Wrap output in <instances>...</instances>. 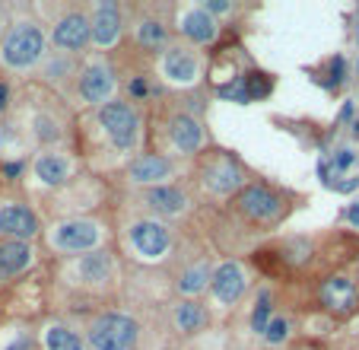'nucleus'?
Wrapping results in <instances>:
<instances>
[{
    "mask_svg": "<svg viewBox=\"0 0 359 350\" xmlns=\"http://www.w3.org/2000/svg\"><path fill=\"white\" fill-rule=\"evenodd\" d=\"M137 337V325L124 315H102L90 331V344L96 350H131Z\"/></svg>",
    "mask_w": 359,
    "mask_h": 350,
    "instance_id": "1",
    "label": "nucleus"
},
{
    "mask_svg": "<svg viewBox=\"0 0 359 350\" xmlns=\"http://www.w3.org/2000/svg\"><path fill=\"white\" fill-rule=\"evenodd\" d=\"M38 58H42V32L29 23L16 26L3 42V61L13 67H29Z\"/></svg>",
    "mask_w": 359,
    "mask_h": 350,
    "instance_id": "2",
    "label": "nucleus"
},
{
    "mask_svg": "<svg viewBox=\"0 0 359 350\" xmlns=\"http://www.w3.org/2000/svg\"><path fill=\"white\" fill-rule=\"evenodd\" d=\"M99 121L105 125V131H108V137L115 141V147H121V150L134 147V141H137V115H134L131 105H124V102L105 105L102 112H99Z\"/></svg>",
    "mask_w": 359,
    "mask_h": 350,
    "instance_id": "3",
    "label": "nucleus"
},
{
    "mask_svg": "<svg viewBox=\"0 0 359 350\" xmlns=\"http://www.w3.org/2000/svg\"><path fill=\"white\" fill-rule=\"evenodd\" d=\"M0 232H7L13 239H32L38 232L35 214H29L26 207H3L0 210Z\"/></svg>",
    "mask_w": 359,
    "mask_h": 350,
    "instance_id": "4",
    "label": "nucleus"
},
{
    "mask_svg": "<svg viewBox=\"0 0 359 350\" xmlns=\"http://www.w3.org/2000/svg\"><path fill=\"white\" fill-rule=\"evenodd\" d=\"M54 242L67 252H80V248H92L99 242V230L92 223H64L54 232Z\"/></svg>",
    "mask_w": 359,
    "mask_h": 350,
    "instance_id": "5",
    "label": "nucleus"
},
{
    "mask_svg": "<svg viewBox=\"0 0 359 350\" xmlns=\"http://www.w3.org/2000/svg\"><path fill=\"white\" fill-rule=\"evenodd\" d=\"M242 207H245L248 216H255V220H274V216L280 214V198L270 194L267 188L255 185L242 194Z\"/></svg>",
    "mask_w": 359,
    "mask_h": 350,
    "instance_id": "6",
    "label": "nucleus"
},
{
    "mask_svg": "<svg viewBox=\"0 0 359 350\" xmlns=\"http://www.w3.org/2000/svg\"><path fill=\"white\" fill-rule=\"evenodd\" d=\"M131 236H134L137 252L147 255V258H159V255L169 248V232L159 223H140V226H134Z\"/></svg>",
    "mask_w": 359,
    "mask_h": 350,
    "instance_id": "7",
    "label": "nucleus"
},
{
    "mask_svg": "<svg viewBox=\"0 0 359 350\" xmlns=\"http://www.w3.org/2000/svg\"><path fill=\"white\" fill-rule=\"evenodd\" d=\"M245 290V274H242L239 264H223V268L213 274V293H217L223 303H235Z\"/></svg>",
    "mask_w": 359,
    "mask_h": 350,
    "instance_id": "8",
    "label": "nucleus"
},
{
    "mask_svg": "<svg viewBox=\"0 0 359 350\" xmlns=\"http://www.w3.org/2000/svg\"><path fill=\"white\" fill-rule=\"evenodd\" d=\"M322 299L324 305H331L337 312H350L353 305H356V287L347 277H331L322 287Z\"/></svg>",
    "mask_w": 359,
    "mask_h": 350,
    "instance_id": "9",
    "label": "nucleus"
},
{
    "mask_svg": "<svg viewBox=\"0 0 359 350\" xmlns=\"http://www.w3.org/2000/svg\"><path fill=\"white\" fill-rule=\"evenodd\" d=\"M112 86H115V80H112V70L108 67H102V64H96V67H90L86 74H83V80H80V93L90 102H102L108 93H112Z\"/></svg>",
    "mask_w": 359,
    "mask_h": 350,
    "instance_id": "10",
    "label": "nucleus"
},
{
    "mask_svg": "<svg viewBox=\"0 0 359 350\" xmlns=\"http://www.w3.org/2000/svg\"><path fill=\"white\" fill-rule=\"evenodd\" d=\"M90 38V23L83 16H67L64 23L54 29V45L60 48H83Z\"/></svg>",
    "mask_w": 359,
    "mask_h": 350,
    "instance_id": "11",
    "label": "nucleus"
},
{
    "mask_svg": "<svg viewBox=\"0 0 359 350\" xmlns=\"http://www.w3.org/2000/svg\"><path fill=\"white\" fill-rule=\"evenodd\" d=\"M118 13H115V3H105L99 7L96 13V23L90 26L92 38H96L99 45H115V38H118Z\"/></svg>",
    "mask_w": 359,
    "mask_h": 350,
    "instance_id": "12",
    "label": "nucleus"
},
{
    "mask_svg": "<svg viewBox=\"0 0 359 350\" xmlns=\"http://www.w3.org/2000/svg\"><path fill=\"white\" fill-rule=\"evenodd\" d=\"M165 77L175 83H191L197 77V61L187 51H169L165 54Z\"/></svg>",
    "mask_w": 359,
    "mask_h": 350,
    "instance_id": "13",
    "label": "nucleus"
},
{
    "mask_svg": "<svg viewBox=\"0 0 359 350\" xmlns=\"http://www.w3.org/2000/svg\"><path fill=\"white\" fill-rule=\"evenodd\" d=\"M29 261H32V252L23 242H3L0 246V274H19Z\"/></svg>",
    "mask_w": 359,
    "mask_h": 350,
    "instance_id": "14",
    "label": "nucleus"
},
{
    "mask_svg": "<svg viewBox=\"0 0 359 350\" xmlns=\"http://www.w3.org/2000/svg\"><path fill=\"white\" fill-rule=\"evenodd\" d=\"M207 182L213 191H232V188L242 182V172L232 166V159H219L207 169Z\"/></svg>",
    "mask_w": 359,
    "mask_h": 350,
    "instance_id": "15",
    "label": "nucleus"
},
{
    "mask_svg": "<svg viewBox=\"0 0 359 350\" xmlns=\"http://www.w3.org/2000/svg\"><path fill=\"white\" fill-rule=\"evenodd\" d=\"M181 29H185L187 38H194V42H210V38L217 35V26H213L207 10H191V13L185 16Z\"/></svg>",
    "mask_w": 359,
    "mask_h": 350,
    "instance_id": "16",
    "label": "nucleus"
},
{
    "mask_svg": "<svg viewBox=\"0 0 359 350\" xmlns=\"http://www.w3.org/2000/svg\"><path fill=\"white\" fill-rule=\"evenodd\" d=\"M172 141L181 150H197L201 147V127H197V121L187 118V115L172 118Z\"/></svg>",
    "mask_w": 359,
    "mask_h": 350,
    "instance_id": "17",
    "label": "nucleus"
},
{
    "mask_svg": "<svg viewBox=\"0 0 359 350\" xmlns=\"http://www.w3.org/2000/svg\"><path fill=\"white\" fill-rule=\"evenodd\" d=\"M169 159H162V157H143V159H137L134 166H131V179L134 182H156V179H162V175H169Z\"/></svg>",
    "mask_w": 359,
    "mask_h": 350,
    "instance_id": "18",
    "label": "nucleus"
},
{
    "mask_svg": "<svg viewBox=\"0 0 359 350\" xmlns=\"http://www.w3.org/2000/svg\"><path fill=\"white\" fill-rule=\"evenodd\" d=\"M147 201H150V207H156L159 214H178V210L185 207V198H181V191H175V188H153V191L147 194Z\"/></svg>",
    "mask_w": 359,
    "mask_h": 350,
    "instance_id": "19",
    "label": "nucleus"
},
{
    "mask_svg": "<svg viewBox=\"0 0 359 350\" xmlns=\"http://www.w3.org/2000/svg\"><path fill=\"white\" fill-rule=\"evenodd\" d=\"M35 172H38V179L48 182V185H60V182L67 179V163L60 157H42L35 163Z\"/></svg>",
    "mask_w": 359,
    "mask_h": 350,
    "instance_id": "20",
    "label": "nucleus"
},
{
    "mask_svg": "<svg viewBox=\"0 0 359 350\" xmlns=\"http://www.w3.org/2000/svg\"><path fill=\"white\" fill-rule=\"evenodd\" d=\"M175 325H178L181 331H197V328L203 325V309L194 303H181L178 309H175Z\"/></svg>",
    "mask_w": 359,
    "mask_h": 350,
    "instance_id": "21",
    "label": "nucleus"
},
{
    "mask_svg": "<svg viewBox=\"0 0 359 350\" xmlns=\"http://www.w3.org/2000/svg\"><path fill=\"white\" fill-rule=\"evenodd\" d=\"M45 347L48 350H83V344L74 331H67V328H51L45 335Z\"/></svg>",
    "mask_w": 359,
    "mask_h": 350,
    "instance_id": "22",
    "label": "nucleus"
},
{
    "mask_svg": "<svg viewBox=\"0 0 359 350\" xmlns=\"http://www.w3.org/2000/svg\"><path fill=\"white\" fill-rule=\"evenodd\" d=\"M207 277H210V268H207V264H197V268H191L185 277H181L178 287L185 293H197V290H203V287H207Z\"/></svg>",
    "mask_w": 359,
    "mask_h": 350,
    "instance_id": "23",
    "label": "nucleus"
},
{
    "mask_svg": "<svg viewBox=\"0 0 359 350\" xmlns=\"http://www.w3.org/2000/svg\"><path fill=\"white\" fill-rule=\"evenodd\" d=\"M83 274L90 277V280H105L108 277V258L105 255H90V258L83 261Z\"/></svg>",
    "mask_w": 359,
    "mask_h": 350,
    "instance_id": "24",
    "label": "nucleus"
},
{
    "mask_svg": "<svg viewBox=\"0 0 359 350\" xmlns=\"http://www.w3.org/2000/svg\"><path fill=\"white\" fill-rule=\"evenodd\" d=\"M267 315H270V296L261 293L255 312H251V328H255V331H267Z\"/></svg>",
    "mask_w": 359,
    "mask_h": 350,
    "instance_id": "25",
    "label": "nucleus"
},
{
    "mask_svg": "<svg viewBox=\"0 0 359 350\" xmlns=\"http://www.w3.org/2000/svg\"><path fill=\"white\" fill-rule=\"evenodd\" d=\"M140 42H143L147 48L162 45V42H165L162 26H159V23H143V26H140Z\"/></svg>",
    "mask_w": 359,
    "mask_h": 350,
    "instance_id": "26",
    "label": "nucleus"
},
{
    "mask_svg": "<svg viewBox=\"0 0 359 350\" xmlns=\"http://www.w3.org/2000/svg\"><path fill=\"white\" fill-rule=\"evenodd\" d=\"M219 93H223L226 99H232V102H248V99H251L248 96V86H245V77H235V80H232L229 86H223Z\"/></svg>",
    "mask_w": 359,
    "mask_h": 350,
    "instance_id": "27",
    "label": "nucleus"
},
{
    "mask_svg": "<svg viewBox=\"0 0 359 350\" xmlns=\"http://www.w3.org/2000/svg\"><path fill=\"white\" fill-rule=\"evenodd\" d=\"M245 86H248V96H267V93H270V80L264 74L245 77Z\"/></svg>",
    "mask_w": 359,
    "mask_h": 350,
    "instance_id": "28",
    "label": "nucleus"
},
{
    "mask_svg": "<svg viewBox=\"0 0 359 350\" xmlns=\"http://www.w3.org/2000/svg\"><path fill=\"white\" fill-rule=\"evenodd\" d=\"M286 328H290V325H286L283 319H277V321H270L264 335H267V341H270V344H280V341L286 337Z\"/></svg>",
    "mask_w": 359,
    "mask_h": 350,
    "instance_id": "29",
    "label": "nucleus"
},
{
    "mask_svg": "<svg viewBox=\"0 0 359 350\" xmlns=\"http://www.w3.org/2000/svg\"><path fill=\"white\" fill-rule=\"evenodd\" d=\"M353 159H356V157H353L350 150H340V153L334 157V169H347V166H350Z\"/></svg>",
    "mask_w": 359,
    "mask_h": 350,
    "instance_id": "30",
    "label": "nucleus"
},
{
    "mask_svg": "<svg viewBox=\"0 0 359 350\" xmlns=\"http://www.w3.org/2000/svg\"><path fill=\"white\" fill-rule=\"evenodd\" d=\"M331 77H334V83L344 80V58H334V61H331Z\"/></svg>",
    "mask_w": 359,
    "mask_h": 350,
    "instance_id": "31",
    "label": "nucleus"
},
{
    "mask_svg": "<svg viewBox=\"0 0 359 350\" xmlns=\"http://www.w3.org/2000/svg\"><path fill=\"white\" fill-rule=\"evenodd\" d=\"M226 10H229L226 0H207V13H226Z\"/></svg>",
    "mask_w": 359,
    "mask_h": 350,
    "instance_id": "32",
    "label": "nucleus"
},
{
    "mask_svg": "<svg viewBox=\"0 0 359 350\" xmlns=\"http://www.w3.org/2000/svg\"><path fill=\"white\" fill-rule=\"evenodd\" d=\"M131 93H134V96H143V93H147V83L134 80V83H131Z\"/></svg>",
    "mask_w": 359,
    "mask_h": 350,
    "instance_id": "33",
    "label": "nucleus"
},
{
    "mask_svg": "<svg viewBox=\"0 0 359 350\" xmlns=\"http://www.w3.org/2000/svg\"><path fill=\"white\" fill-rule=\"evenodd\" d=\"M7 350H29V341H26V337H19V341H13Z\"/></svg>",
    "mask_w": 359,
    "mask_h": 350,
    "instance_id": "34",
    "label": "nucleus"
},
{
    "mask_svg": "<svg viewBox=\"0 0 359 350\" xmlns=\"http://www.w3.org/2000/svg\"><path fill=\"white\" fill-rule=\"evenodd\" d=\"M7 96H10V93H7V83H0V109H7Z\"/></svg>",
    "mask_w": 359,
    "mask_h": 350,
    "instance_id": "35",
    "label": "nucleus"
},
{
    "mask_svg": "<svg viewBox=\"0 0 359 350\" xmlns=\"http://www.w3.org/2000/svg\"><path fill=\"white\" fill-rule=\"evenodd\" d=\"M350 220H353V223H359V207H353V210H350Z\"/></svg>",
    "mask_w": 359,
    "mask_h": 350,
    "instance_id": "36",
    "label": "nucleus"
},
{
    "mask_svg": "<svg viewBox=\"0 0 359 350\" xmlns=\"http://www.w3.org/2000/svg\"><path fill=\"white\" fill-rule=\"evenodd\" d=\"M356 134H359V121H356Z\"/></svg>",
    "mask_w": 359,
    "mask_h": 350,
    "instance_id": "37",
    "label": "nucleus"
}]
</instances>
